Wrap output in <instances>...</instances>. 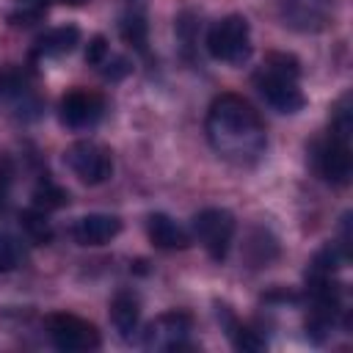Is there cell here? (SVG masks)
<instances>
[{
	"label": "cell",
	"instance_id": "obj_1",
	"mask_svg": "<svg viewBox=\"0 0 353 353\" xmlns=\"http://www.w3.org/2000/svg\"><path fill=\"white\" fill-rule=\"evenodd\" d=\"M204 130L212 152L240 168L259 163L268 149L265 121L259 119L254 105L237 94H221L212 99Z\"/></svg>",
	"mask_w": 353,
	"mask_h": 353
},
{
	"label": "cell",
	"instance_id": "obj_2",
	"mask_svg": "<svg viewBox=\"0 0 353 353\" xmlns=\"http://www.w3.org/2000/svg\"><path fill=\"white\" fill-rule=\"evenodd\" d=\"M207 52L215 61L240 66L251 58V28L243 14H229L207 30Z\"/></svg>",
	"mask_w": 353,
	"mask_h": 353
},
{
	"label": "cell",
	"instance_id": "obj_3",
	"mask_svg": "<svg viewBox=\"0 0 353 353\" xmlns=\"http://www.w3.org/2000/svg\"><path fill=\"white\" fill-rule=\"evenodd\" d=\"M190 226H193V237L204 245V251L215 262L226 259V254L232 248V240H234V229H237L234 215L229 210H223V207H207V210H201V212L193 215Z\"/></svg>",
	"mask_w": 353,
	"mask_h": 353
},
{
	"label": "cell",
	"instance_id": "obj_4",
	"mask_svg": "<svg viewBox=\"0 0 353 353\" xmlns=\"http://www.w3.org/2000/svg\"><path fill=\"white\" fill-rule=\"evenodd\" d=\"M63 163L85 185H102L113 176V157L97 141H74L63 152Z\"/></svg>",
	"mask_w": 353,
	"mask_h": 353
},
{
	"label": "cell",
	"instance_id": "obj_5",
	"mask_svg": "<svg viewBox=\"0 0 353 353\" xmlns=\"http://www.w3.org/2000/svg\"><path fill=\"white\" fill-rule=\"evenodd\" d=\"M193 317L182 309L157 314L141 334V345L146 350H185L190 345Z\"/></svg>",
	"mask_w": 353,
	"mask_h": 353
},
{
	"label": "cell",
	"instance_id": "obj_6",
	"mask_svg": "<svg viewBox=\"0 0 353 353\" xmlns=\"http://www.w3.org/2000/svg\"><path fill=\"white\" fill-rule=\"evenodd\" d=\"M279 17L298 33H320L334 25L336 0H276Z\"/></svg>",
	"mask_w": 353,
	"mask_h": 353
},
{
	"label": "cell",
	"instance_id": "obj_7",
	"mask_svg": "<svg viewBox=\"0 0 353 353\" xmlns=\"http://www.w3.org/2000/svg\"><path fill=\"white\" fill-rule=\"evenodd\" d=\"M47 334L52 339V345L58 350H66V353H77V350H94L99 347V331L94 323L77 317V314H52L47 320Z\"/></svg>",
	"mask_w": 353,
	"mask_h": 353
},
{
	"label": "cell",
	"instance_id": "obj_8",
	"mask_svg": "<svg viewBox=\"0 0 353 353\" xmlns=\"http://www.w3.org/2000/svg\"><path fill=\"white\" fill-rule=\"evenodd\" d=\"M314 168L331 185H339V188L347 185L350 182V174H353L350 141L328 132V138L314 146Z\"/></svg>",
	"mask_w": 353,
	"mask_h": 353
},
{
	"label": "cell",
	"instance_id": "obj_9",
	"mask_svg": "<svg viewBox=\"0 0 353 353\" xmlns=\"http://www.w3.org/2000/svg\"><path fill=\"white\" fill-rule=\"evenodd\" d=\"M254 85L262 94V99L273 110H279V113H298L306 105V97L301 94V88H298V83L292 77L279 74V72H270L265 66L254 74Z\"/></svg>",
	"mask_w": 353,
	"mask_h": 353
},
{
	"label": "cell",
	"instance_id": "obj_10",
	"mask_svg": "<svg viewBox=\"0 0 353 353\" xmlns=\"http://www.w3.org/2000/svg\"><path fill=\"white\" fill-rule=\"evenodd\" d=\"M105 113V99L94 91H69L63 99H61V108H58V116L66 127L72 130H85V127H94Z\"/></svg>",
	"mask_w": 353,
	"mask_h": 353
},
{
	"label": "cell",
	"instance_id": "obj_11",
	"mask_svg": "<svg viewBox=\"0 0 353 353\" xmlns=\"http://www.w3.org/2000/svg\"><path fill=\"white\" fill-rule=\"evenodd\" d=\"M121 232V221L108 212H88L74 221L72 237L77 245H105Z\"/></svg>",
	"mask_w": 353,
	"mask_h": 353
},
{
	"label": "cell",
	"instance_id": "obj_12",
	"mask_svg": "<svg viewBox=\"0 0 353 353\" xmlns=\"http://www.w3.org/2000/svg\"><path fill=\"white\" fill-rule=\"evenodd\" d=\"M146 234H149L152 245H157L163 251H182L190 245V234L165 212H152L146 218Z\"/></svg>",
	"mask_w": 353,
	"mask_h": 353
},
{
	"label": "cell",
	"instance_id": "obj_13",
	"mask_svg": "<svg viewBox=\"0 0 353 353\" xmlns=\"http://www.w3.org/2000/svg\"><path fill=\"white\" fill-rule=\"evenodd\" d=\"M138 320H141V303L138 295L130 290H119L110 301V323L119 331L121 339H132V334L138 331Z\"/></svg>",
	"mask_w": 353,
	"mask_h": 353
},
{
	"label": "cell",
	"instance_id": "obj_14",
	"mask_svg": "<svg viewBox=\"0 0 353 353\" xmlns=\"http://www.w3.org/2000/svg\"><path fill=\"white\" fill-rule=\"evenodd\" d=\"M77 41H80V30L74 25H61V28H52L36 39L33 55L36 58H58V55L72 52L77 47Z\"/></svg>",
	"mask_w": 353,
	"mask_h": 353
},
{
	"label": "cell",
	"instance_id": "obj_15",
	"mask_svg": "<svg viewBox=\"0 0 353 353\" xmlns=\"http://www.w3.org/2000/svg\"><path fill=\"white\" fill-rule=\"evenodd\" d=\"M279 256V243L268 229H256L245 243V259L254 268H265Z\"/></svg>",
	"mask_w": 353,
	"mask_h": 353
},
{
	"label": "cell",
	"instance_id": "obj_16",
	"mask_svg": "<svg viewBox=\"0 0 353 353\" xmlns=\"http://www.w3.org/2000/svg\"><path fill=\"white\" fill-rule=\"evenodd\" d=\"M218 317H223L226 334H229V339H232V345H234L237 350H243V353H256V350H262V347H265V339H262L254 328H248V325L237 323V320L229 314V309H226V306H223V312H218Z\"/></svg>",
	"mask_w": 353,
	"mask_h": 353
},
{
	"label": "cell",
	"instance_id": "obj_17",
	"mask_svg": "<svg viewBox=\"0 0 353 353\" xmlns=\"http://www.w3.org/2000/svg\"><path fill=\"white\" fill-rule=\"evenodd\" d=\"M146 19H143V14H138V11H130V14H124L121 17V22H119V33H121V39L127 41V44H132L135 50H146Z\"/></svg>",
	"mask_w": 353,
	"mask_h": 353
},
{
	"label": "cell",
	"instance_id": "obj_18",
	"mask_svg": "<svg viewBox=\"0 0 353 353\" xmlns=\"http://www.w3.org/2000/svg\"><path fill=\"white\" fill-rule=\"evenodd\" d=\"M33 207L36 210H58V207H63L66 201H69V193L63 190V188H58L55 182H50V179H44V182H39L36 185V190H33Z\"/></svg>",
	"mask_w": 353,
	"mask_h": 353
},
{
	"label": "cell",
	"instance_id": "obj_19",
	"mask_svg": "<svg viewBox=\"0 0 353 353\" xmlns=\"http://www.w3.org/2000/svg\"><path fill=\"white\" fill-rule=\"evenodd\" d=\"M19 221H22V226H25V232H28L36 243H50L52 229H50V223H47V218H44V210H36V207H33V210L22 212Z\"/></svg>",
	"mask_w": 353,
	"mask_h": 353
},
{
	"label": "cell",
	"instance_id": "obj_20",
	"mask_svg": "<svg viewBox=\"0 0 353 353\" xmlns=\"http://www.w3.org/2000/svg\"><path fill=\"white\" fill-rule=\"evenodd\" d=\"M25 259V251H22V243L8 237V234H0V273H11L22 265Z\"/></svg>",
	"mask_w": 353,
	"mask_h": 353
},
{
	"label": "cell",
	"instance_id": "obj_21",
	"mask_svg": "<svg viewBox=\"0 0 353 353\" xmlns=\"http://www.w3.org/2000/svg\"><path fill=\"white\" fill-rule=\"evenodd\" d=\"M265 69L279 72V74H287V77H292V80H298V74H301V63H298V58L290 55V52H268Z\"/></svg>",
	"mask_w": 353,
	"mask_h": 353
},
{
	"label": "cell",
	"instance_id": "obj_22",
	"mask_svg": "<svg viewBox=\"0 0 353 353\" xmlns=\"http://www.w3.org/2000/svg\"><path fill=\"white\" fill-rule=\"evenodd\" d=\"M99 66H102V74H105L108 80H121V77L130 72V61H127L124 55H113L110 61L105 58Z\"/></svg>",
	"mask_w": 353,
	"mask_h": 353
},
{
	"label": "cell",
	"instance_id": "obj_23",
	"mask_svg": "<svg viewBox=\"0 0 353 353\" xmlns=\"http://www.w3.org/2000/svg\"><path fill=\"white\" fill-rule=\"evenodd\" d=\"M105 58H108V39L105 36H94L88 41V47H85V63L99 66Z\"/></svg>",
	"mask_w": 353,
	"mask_h": 353
},
{
	"label": "cell",
	"instance_id": "obj_24",
	"mask_svg": "<svg viewBox=\"0 0 353 353\" xmlns=\"http://www.w3.org/2000/svg\"><path fill=\"white\" fill-rule=\"evenodd\" d=\"M6 91H19V83H14L8 74L6 77L0 74V94H6Z\"/></svg>",
	"mask_w": 353,
	"mask_h": 353
},
{
	"label": "cell",
	"instance_id": "obj_25",
	"mask_svg": "<svg viewBox=\"0 0 353 353\" xmlns=\"http://www.w3.org/2000/svg\"><path fill=\"white\" fill-rule=\"evenodd\" d=\"M19 3H22L28 11H36V14H41V8L47 6V0H19Z\"/></svg>",
	"mask_w": 353,
	"mask_h": 353
},
{
	"label": "cell",
	"instance_id": "obj_26",
	"mask_svg": "<svg viewBox=\"0 0 353 353\" xmlns=\"http://www.w3.org/2000/svg\"><path fill=\"white\" fill-rule=\"evenodd\" d=\"M61 3H66V6H80V3H85V0H61Z\"/></svg>",
	"mask_w": 353,
	"mask_h": 353
}]
</instances>
